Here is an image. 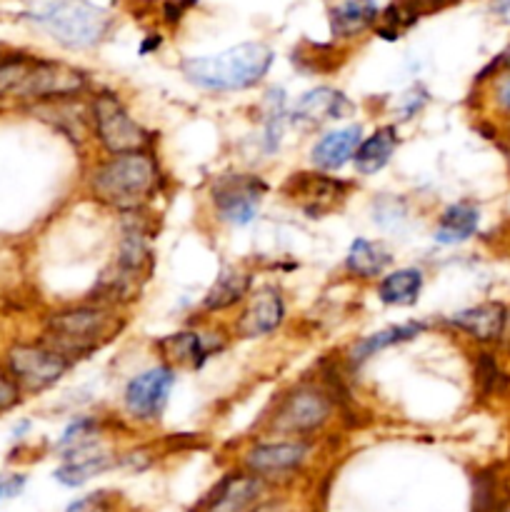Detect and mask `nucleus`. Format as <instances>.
I'll return each instance as SVG.
<instances>
[{
	"label": "nucleus",
	"instance_id": "obj_1",
	"mask_svg": "<svg viewBox=\"0 0 510 512\" xmlns=\"http://www.w3.org/2000/svg\"><path fill=\"white\" fill-rule=\"evenodd\" d=\"M160 170L150 153L110 155L88 173V190L108 208L135 213L158 193Z\"/></svg>",
	"mask_w": 510,
	"mask_h": 512
},
{
	"label": "nucleus",
	"instance_id": "obj_2",
	"mask_svg": "<svg viewBox=\"0 0 510 512\" xmlns=\"http://www.w3.org/2000/svg\"><path fill=\"white\" fill-rule=\"evenodd\" d=\"M275 53L265 43H240L215 55L183 60L185 80L213 93H235L258 85L268 75Z\"/></svg>",
	"mask_w": 510,
	"mask_h": 512
},
{
	"label": "nucleus",
	"instance_id": "obj_3",
	"mask_svg": "<svg viewBox=\"0 0 510 512\" xmlns=\"http://www.w3.org/2000/svg\"><path fill=\"white\" fill-rule=\"evenodd\" d=\"M88 88L83 70L55 60L10 55L0 60V98L65 100Z\"/></svg>",
	"mask_w": 510,
	"mask_h": 512
},
{
	"label": "nucleus",
	"instance_id": "obj_4",
	"mask_svg": "<svg viewBox=\"0 0 510 512\" xmlns=\"http://www.w3.org/2000/svg\"><path fill=\"white\" fill-rule=\"evenodd\" d=\"M123 328L125 318L110 305H78L50 315L43 343L75 363L118 338Z\"/></svg>",
	"mask_w": 510,
	"mask_h": 512
},
{
	"label": "nucleus",
	"instance_id": "obj_5",
	"mask_svg": "<svg viewBox=\"0 0 510 512\" xmlns=\"http://www.w3.org/2000/svg\"><path fill=\"white\" fill-rule=\"evenodd\" d=\"M28 15L60 45L73 50L93 48L110 28V13L95 0H30Z\"/></svg>",
	"mask_w": 510,
	"mask_h": 512
},
{
	"label": "nucleus",
	"instance_id": "obj_6",
	"mask_svg": "<svg viewBox=\"0 0 510 512\" xmlns=\"http://www.w3.org/2000/svg\"><path fill=\"white\" fill-rule=\"evenodd\" d=\"M150 270H153V253H150L148 235L138 225H130L123 230V240H120L113 268L100 278L98 295H103L100 305L115 308V305L135 300V295L148 280Z\"/></svg>",
	"mask_w": 510,
	"mask_h": 512
},
{
	"label": "nucleus",
	"instance_id": "obj_7",
	"mask_svg": "<svg viewBox=\"0 0 510 512\" xmlns=\"http://www.w3.org/2000/svg\"><path fill=\"white\" fill-rule=\"evenodd\" d=\"M90 120H93L95 140L103 145L105 153H148L150 133L128 113L118 95H95L90 105Z\"/></svg>",
	"mask_w": 510,
	"mask_h": 512
},
{
	"label": "nucleus",
	"instance_id": "obj_8",
	"mask_svg": "<svg viewBox=\"0 0 510 512\" xmlns=\"http://www.w3.org/2000/svg\"><path fill=\"white\" fill-rule=\"evenodd\" d=\"M265 193H268V183L260 175L230 173L213 180L210 200L223 223L245 228L258 218Z\"/></svg>",
	"mask_w": 510,
	"mask_h": 512
},
{
	"label": "nucleus",
	"instance_id": "obj_9",
	"mask_svg": "<svg viewBox=\"0 0 510 512\" xmlns=\"http://www.w3.org/2000/svg\"><path fill=\"white\" fill-rule=\"evenodd\" d=\"M5 363H8V373L13 375L18 388L25 393H43V390L53 388L73 365L65 355L45 343L13 345Z\"/></svg>",
	"mask_w": 510,
	"mask_h": 512
},
{
	"label": "nucleus",
	"instance_id": "obj_10",
	"mask_svg": "<svg viewBox=\"0 0 510 512\" xmlns=\"http://www.w3.org/2000/svg\"><path fill=\"white\" fill-rule=\"evenodd\" d=\"M333 418V400L318 388H298L275 408L273 430L280 435L318 433Z\"/></svg>",
	"mask_w": 510,
	"mask_h": 512
},
{
	"label": "nucleus",
	"instance_id": "obj_11",
	"mask_svg": "<svg viewBox=\"0 0 510 512\" xmlns=\"http://www.w3.org/2000/svg\"><path fill=\"white\" fill-rule=\"evenodd\" d=\"M175 385V370L170 365L143 370L135 375L123 393L125 413L140 423H155L168 405L170 390Z\"/></svg>",
	"mask_w": 510,
	"mask_h": 512
},
{
	"label": "nucleus",
	"instance_id": "obj_12",
	"mask_svg": "<svg viewBox=\"0 0 510 512\" xmlns=\"http://www.w3.org/2000/svg\"><path fill=\"white\" fill-rule=\"evenodd\" d=\"M308 443L303 440H283V443L255 445L243 455V468L258 480H275L295 473L308 460Z\"/></svg>",
	"mask_w": 510,
	"mask_h": 512
},
{
	"label": "nucleus",
	"instance_id": "obj_13",
	"mask_svg": "<svg viewBox=\"0 0 510 512\" xmlns=\"http://www.w3.org/2000/svg\"><path fill=\"white\" fill-rule=\"evenodd\" d=\"M285 320V300L275 285H263L255 290L245 303L243 313H240L238 323H235V333L238 338L255 340L265 338V335L275 333Z\"/></svg>",
	"mask_w": 510,
	"mask_h": 512
},
{
	"label": "nucleus",
	"instance_id": "obj_14",
	"mask_svg": "<svg viewBox=\"0 0 510 512\" xmlns=\"http://www.w3.org/2000/svg\"><path fill=\"white\" fill-rule=\"evenodd\" d=\"M288 185H293V200L298 198L300 205L308 215L320 218V215L330 213V210L338 208L340 200H345L348 195L350 183L343 180L328 178L323 173H308V175H293Z\"/></svg>",
	"mask_w": 510,
	"mask_h": 512
},
{
	"label": "nucleus",
	"instance_id": "obj_15",
	"mask_svg": "<svg viewBox=\"0 0 510 512\" xmlns=\"http://www.w3.org/2000/svg\"><path fill=\"white\" fill-rule=\"evenodd\" d=\"M225 340L220 335H203L198 330H183V333L168 335L158 343L160 355L168 365H188V368H203L215 353H220Z\"/></svg>",
	"mask_w": 510,
	"mask_h": 512
},
{
	"label": "nucleus",
	"instance_id": "obj_16",
	"mask_svg": "<svg viewBox=\"0 0 510 512\" xmlns=\"http://www.w3.org/2000/svg\"><path fill=\"white\" fill-rule=\"evenodd\" d=\"M360 143H363V125L360 123L328 130L310 148V163L323 173H335L355 158V150L360 148Z\"/></svg>",
	"mask_w": 510,
	"mask_h": 512
},
{
	"label": "nucleus",
	"instance_id": "obj_17",
	"mask_svg": "<svg viewBox=\"0 0 510 512\" xmlns=\"http://www.w3.org/2000/svg\"><path fill=\"white\" fill-rule=\"evenodd\" d=\"M353 105L348 103L340 90L328 88V85H320V88L308 90L298 98L295 108L290 110V120L295 125H320V123H328V120H338L343 118Z\"/></svg>",
	"mask_w": 510,
	"mask_h": 512
},
{
	"label": "nucleus",
	"instance_id": "obj_18",
	"mask_svg": "<svg viewBox=\"0 0 510 512\" xmlns=\"http://www.w3.org/2000/svg\"><path fill=\"white\" fill-rule=\"evenodd\" d=\"M505 318H508V308L503 303H480L473 308H465L450 318V325L460 333L470 335L478 343H498L503 338Z\"/></svg>",
	"mask_w": 510,
	"mask_h": 512
},
{
	"label": "nucleus",
	"instance_id": "obj_19",
	"mask_svg": "<svg viewBox=\"0 0 510 512\" xmlns=\"http://www.w3.org/2000/svg\"><path fill=\"white\" fill-rule=\"evenodd\" d=\"M263 490V480L253 475H228L208 498L203 512H250Z\"/></svg>",
	"mask_w": 510,
	"mask_h": 512
},
{
	"label": "nucleus",
	"instance_id": "obj_20",
	"mask_svg": "<svg viewBox=\"0 0 510 512\" xmlns=\"http://www.w3.org/2000/svg\"><path fill=\"white\" fill-rule=\"evenodd\" d=\"M378 0H340L330 10V30L335 38H355L378 20Z\"/></svg>",
	"mask_w": 510,
	"mask_h": 512
},
{
	"label": "nucleus",
	"instance_id": "obj_21",
	"mask_svg": "<svg viewBox=\"0 0 510 512\" xmlns=\"http://www.w3.org/2000/svg\"><path fill=\"white\" fill-rule=\"evenodd\" d=\"M395 148H398V128L395 125H383L368 138H363L360 148L355 150V170L360 175H375L390 163Z\"/></svg>",
	"mask_w": 510,
	"mask_h": 512
},
{
	"label": "nucleus",
	"instance_id": "obj_22",
	"mask_svg": "<svg viewBox=\"0 0 510 512\" xmlns=\"http://www.w3.org/2000/svg\"><path fill=\"white\" fill-rule=\"evenodd\" d=\"M250 273L240 268H223L220 275L215 278V283L210 285V290L203 298V310L205 313H223V310L233 308V305L243 303L245 295L250 293Z\"/></svg>",
	"mask_w": 510,
	"mask_h": 512
},
{
	"label": "nucleus",
	"instance_id": "obj_23",
	"mask_svg": "<svg viewBox=\"0 0 510 512\" xmlns=\"http://www.w3.org/2000/svg\"><path fill=\"white\" fill-rule=\"evenodd\" d=\"M480 225V210L478 205L468 203H453L443 210L438 220V228H435V240L440 245H458L465 240L473 238L478 233Z\"/></svg>",
	"mask_w": 510,
	"mask_h": 512
},
{
	"label": "nucleus",
	"instance_id": "obj_24",
	"mask_svg": "<svg viewBox=\"0 0 510 512\" xmlns=\"http://www.w3.org/2000/svg\"><path fill=\"white\" fill-rule=\"evenodd\" d=\"M393 263V255L383 243H375L368 238H355L345 255V270L358 280H375L385 273V268Z\"/></svg>",
	"mask_w": 510,
	"mask_h": 512
},
{
	"label": "nucleus",
	"instance_id": "obj_25",
	"mask_svg": "<svg viewBox=\"0 0 510 512\" xmlns=\"http://www.w3.org/2000/svg\"><path fill=\"white\" fill-rule=\"evenodd\" d=\"M423 283L425 275L420 268H398L380 278L378 298L380 303L390 305V308H410V305L418 303Z\"/></svg>",
	"mask_w": 510,
	"mask_h": 512
},
{
	"label": "nucleus",
	"instance_id": "obj_26",
	"mask_svg": "<svg viewBox=\"0 0 510 512\" xmlns=\"http://www.w3.org/2000/svg\"><path fill=\"white\" fill-rule=\"evenodd\" d=\"M423 330H425V323L390 325V328H383V330H378V333L368 335V338L358 340V343L350 348V360H353L355 365L365 363V360H370L373 355L383 353V350L395 348V345H403V343H408V340L418 338Z\"/></svg>",
	"mask_w": 510,
	"mask_h": 512
},
{
	"label": "nucleus",
	"instance_id": "obj_27",
	"mask_svg": "<svg viewBox=\"0 0 510 512\" xmlns=\"http://www.w3.org/2000/svg\"><path fill=\"white\" fill-rule=\"evenodd\" d=\"M115 465V458L108 453H85L78 458H68L58 470L53 473V478L58 480L65 488H80V485L90 483L93 478L103 475L105 470H110Z\"/></svg>",
	"mask_w": 510,
	"mask_h": 512
},
{
	"label": "nucleus",
	"instance_id": "obj_28",
	"mask_svg": "<svg viewBox=\"0 0 510 512\" xmlns=\"http://www.w3.org/2000/svg\"><path fill=\"white\" fill-rule=\"evenodd\" d=\"M115 503L113 495L108 490H98V493H90L85 498L73 500V503L65 508V512H113Z\"/></svg>",
	"mask_w": 510,
	"mask_h": 512
},
{
	"label": "nucleus",
	"instance_id": "obj_29",
	"mask_svg": "<svg viewBox=\"0 0 510 512\" xmlns=\"http://www.w3.org/2000/svg\"><path fill=\"white\" fill-rule=\"evenodd\" d=\"M20 393L23 390L18 388V383L13 380V375L8 370L0 368V413H8L15 405L20 403Z\"/></svg>",
	"mask_w": 510,
	"mask_h": 512
},
{
	"label": "nucleus",
	"instance_id": "obj_30",
	"mask_svg": "<svg viewBox=\"0 0 510 512\" xmlns=\"http://www.w3.org/2000/svg\"><path fill=\"white\" fill-rule=\"evenodd\" d=\"M493 100L503 113L510 115V70L498 75V80L493 83Z\"/></svg>",
	"mask_w": 510,
	"mask_h": 512
},
{
	"label": "nucleus",
	"instance_id": "obj_31",
	"mask_svg": "<svg viewBox=\"0 0 510 512\" xmlns=\"http://www.w3.org/2000/svg\"><path fill=\"white\" fill-rule=\"evenodd\" d=\"M25 488V475H10L0 480V503L10 498H18Z\"/></svg>",
	"mask_w": 510,
	"mask_h": 512
},
{
	"label": "nucleus",
	"instance_id": "obj_32",
	"mask_svg": "<svg viewBox=\"0 0 510 512\" xmlns=\"http://www.w3.org/2000/svg\"><path fill=\"white\" fill-rule=\"evenodd\" d=\"M420 3H423L425 8H443V5L455 3V0H420Z\"/></svg>",
	"mask_w": 510,
	"mask_h": 512
},
{
	"label": "nucleus",
	"instance_id": "obj_33",
	"mask_svg": "<svg viewBox=\"0 0 510 512\" xmlns=\"http://www.w3.org/2000/svg\"><path fill=\"white\" fill-rule=\"evenodd\" d=\"M493 512H510V498H503V500H498V503H495Z\"/></svg>",
	"mask_w": 510,
	"mask_h": 512
},
{
	"label": "nucleus",
	"instance_id": "obj_34",
	"mask_svg": "<svg viewBox=\"0 0 510 512\" xmlns=\"http://www.w3.org/2000/svg\"><path fill=\"white\" fill-rule=\"evenodd\" d=\"M500 63H503V65H505V68H508V70H510V45H508V48H505V50H503V55H500Z\"/></svg>",
	"mask_w": 510,
	"mask_h": 512
}]
</instances>
